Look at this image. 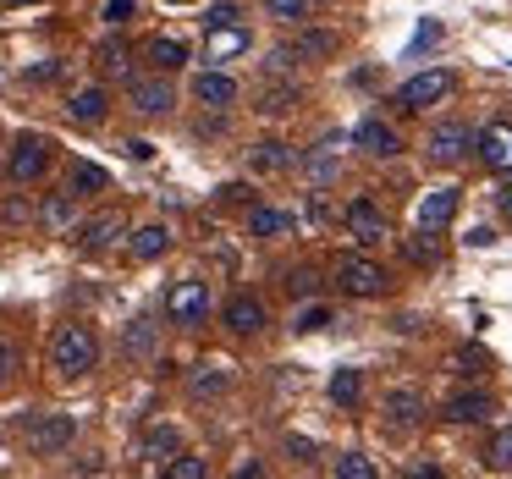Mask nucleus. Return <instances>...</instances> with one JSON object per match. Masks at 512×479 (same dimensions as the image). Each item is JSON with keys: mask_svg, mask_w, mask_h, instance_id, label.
<instances>
[{"mask_svg": "<svg viewBox=\"0 0 512 479\" xmlns=\"http://www.w3.org/2000/svg\"><path fill=\"white\" fill-rule=\"evenodd\" d=\"M94 364H100V336H94L89 325H61V331L50 336V369H56L61 380H83Z\"/></svg>", "mask_w": 512, "mask_h": 479, "instance_id": "f257e3e1", "label": "nucleus"}, {"mask_svg": "<svg viewBox=\"0 0 512 479\" xmlns=\"http://www.w3.org/2000/svg\"><path fill=\"white\" fill-rule=\"evenodd\" d=\"M331 281H336V292H342V298H358V303L386 298V287H391L386 265H380V259H369V254H336Z\"/></svg>", "mask_w": 512, "mask_h": 479, "instance_id": "f03ea898", "label": "nucleus"}, {"mask_svg": "<svg viewBox=\"0 0 512 479\" xmlns=\"http://www.w3.org/2000/svg\"><path fill=\"white\" fill-rule=\"evenodd\" d=\"M474 138H479V127H468L463 116H441V122L424 133V160H430V166H463V160L474 155Z\"/></svg>", "mask_w": 512, "mask_h": 479, "instance_id": "7ed1b4c3", "label": "nucleus"}, {"mask_svg": "<svg viewBox=\"0 0 512 479\" xmlns=\"http://www.w3.org/2000/svg\"><path fill=\"white\" fill-rule=\"evenodd\" d=\"M166 320L177 325V331H199L204 320H210V281H177V287L166 292Z\"/></svg>", "mask_w": 512, "mask_h": 479, "instance_id": "20e7f679", "label": "nucleus"}, {"mask_svg": "<svg viewBox=\"0 0 512 479\" xmlns=\"http://www.w3.org/2000/svg\"><path fill=\"white\" fill-rule=\"evenodd\" d=\"M78 441V419L72 413H34L28 419V452L34 457H61Z\"/></svg>", "mask_w": 512, "mask_h": 479, "instance_id": "39448f33", "label": "nucleus"}, {"mask_svg": "<svg viewBox=\"0 0 512 479\" xmlns=\"http://www.w3.org/2000/svg\"><path fill=\"white\" fill-rule=\"evenodd\" d=\"M452 89H457V78L446 67H430V72H413L408 83L397 89V105L402 111H430V105H441V100H452Z\"/></svg>", "mask_w": 512, "mask_h": 479, "instance_id": "423d86ee", "label": "nucleus"}, {"mask_svg": "<svg viewBox=\"0 0 512 479\" xmlns=\"http://www.w3.org/2000/svg\"><path fill=\"white\" fill-rule=\"evenodd\" d=\"M342 226H347V237H353V243H364V248H375L380 237H391L386 210H380V204L369 199V193H358V199L342 210Z\"/></svg>", "mask_w": 512, "mask_h": 479, "instance_id": "0eeeda50", "label": "nucleus"}, {"mask_svg": "<svg viewBox=\"0 0 512 479\" xmlns=\"http://www.w3.org/2000/svg\"><path fill=\"white\" fill-rule=\"evenodd\" d=\"M45 171H50V138L23 133L12 144V155H6V177H12V182H39Z\"/></svg>", "mask_w": 512, "mask_h": 479, "instance_id": "6e6552de", "label": "nucleus"}, {"mask_svg": "<svg viewBox=\"0 0 512 479\" xmlns=\"http://www.w3.org/2000/svg\"><path fill=\"white\" fill-rule=\"evenodd\" d=\"M221 325L232 336H259L270 325V309H265V298H254V292H232V298L221 303Z\"/></svg>", "mask_w": 512, "mask_h": 479, "instance_id": "1a4fd4ad", "label": "nucleus"}, {"mask_svg": "<svg viewBox=\"0 0 512 479\" xmlns=\"http://www.w3.org/2000/svg\"><path fill=\"white\" fill-rule=\"evenodd\" d=\"M127 105L138 116H166L177 105V89H171L166 72H155V78H127Z\"/></svg>", "mask_w": 512, "mask_h": 479, "instance_id": "9d476101", "label": "nucleus"}, {"mask_svg": "<svg viewBox=\"0 0 512 479\" xmlns=\"http://www.w3.org/2000/svg\"><path fill=\"white\" fill-rule=\"evenodd\" d=\"M474 155H479V166H485V171H496V177H512V122L479 127Z\"/></svg>", "mask_w": 512, "mask_h": 479, "instance_id": "9b49d317", "label": "nucleus"}, {"mask_svg": "<svg viewBox=\"0 0 512 479\" xmlns=\"http://www.w3.org/2000/svg\"><path fill=\"white\" fill-rule=\"evenodd\" d=\"M457 204H463L457 188H430L419 204H413V226H419V232H446L452 215H457Z\"/></svg>", "mask_w": 512, "mask_h": 479, "instance_id": "f8f14e48", "label": "nucleus"}, {"mask_svg": "<svg viewBox=\"0 0 512 479\" xmlns=\"http://www.w3.org/2000/svg\"><path fill=\"white\" fill-rule=\"evenodd\" d=\"M248 50H254L248 23H221V28H210V39H204V61H210V67H226V61L248 56Z\"/></svg>", "mask_w": 512, "mask_h": 479, "instance_id": "ddd939ff", "label": "nucleus"}, {"mask_svg": "<svg viewBox=\"0 0 512 479\" xmlns=\"http://www.w3.org/2000/svg\"><path fill=\"white\" fill-rule=\"evenodd\" d=\"M193 100L204 105V111H232L237 105V78L221 67H204L199 78H193Z\"/></svg>", "mask_w": 512, "mask_h": 479, "instance_id": "4468645a", "label": "nucleus"}, {"mask_svg": "<svg viewBox=\"0 0 512 479\" xmlns=\"http://www.w3.org/2000/svg\"><path fill=\"white\" fill-rule=\"evenodd\" d=\"M380 413H386L391 430H413V424L424 419V391L419 386H391L386 397H380Z\"/></svg>", "mask_w": 512, "mask_h": 479, "instance_id": "2eb2a0df", "label": "nucleus"}, {"mask_svg": "<svg viewBox=\"0 0 512 479\" xmlns=\"http://www.w3.org/2000/svg\"><path fill=\"white\" fill-rule=\"evenodd\" d=\"M127 254L138 259V265H155V259L171 254V226L166 221H144L127 232Z\"/></svg>", "mask_w": 512, "mask_h": 479, "instance_id": "dca6fc26", "label": "nucleus"}, {"mask_svg": "<svg viewBox=\"0 0 512 479\" xmlns=\"http://www.w3.org/2000/svg\"><path fill=\"white\" fill-rule=\"evenodd\" d=\"M122 232H127L122 215H116V210H100L94 221H83V226H78V248H83V254H105V248L122 243Z\"/></svg>", "mask_w": 512, "mask_h": 479, "instance_id": "f3484780", "label": "nucleus"}, {"mask_svg": "<svg viewBox=\"0 0 512 479\" xmlns=\"http://www.w3.org/2000/svg\"><path fill=\"white\" fill-rule=\"evenodd\" d=\"M67 116L78 127H100L105 116H111V94H105V83H83V89H72Z\"/></svg>", "mask_w": 512, "mask_h": 479, "instance_id": "a211bd4d", "label": "nucleus"}, {"mask_svg": "<svg viewBox=\"0 0 512 479\" xmlns=\"http://www.w3.org/2000/svg\"><path fill=\"white\" fill-rule=\"evenodd\" d=\"M353 144L364 149V155L386 160V155H397V149H402V138H397V127H391V122H380V116H364V122L353 127Z\"/></svg>", "mask_w": 512, "mask_h": 479, "instance_id": "6ab92c4d", "label": "nucleus"}, {"mask_svg": "<svg viewBox=\"0 0 512 479\" xmlns=\"http://www.w3.org/2000/svg\"><path fill=\"white\" fill-rule=\"evenodd\" d=\"M248 237H259V243H270V237H287L292 226H298V215L292 210H276V204H248Z\"/></svg>", "mask_w": 512, "mask_h": 479, "instance_id": "aec40b11", "label": "nucleus"}, {"mask_svg": "<svg viewBox=\"0 0 512 479\" xmlns=\"http://www.w3.org/2000/svg\"><path fill=\"white\" fill-rule=\"evenodd\" d=\"M490 413H496V397H490V391H457L441 408V419L446 424H485Z\"/></svg>", "mask_w": 512, "mask_h": 479, "instance_id": "412c9836", "label": "nucleus"}, {"mask_svg": "<svg viewBox=\"0 0 512 479\" xmlns=\"http://www.w3.org/2000/svg\"><path fill=\"white\" fill-rule=\"evenodd\" d=\"M248 166L265 171V177H281V171H298V149L281 144V138H265V144L248 149Z\"/></svg>", "mask_w": 512, "mask_h": 479, "instance_id": "4be33fe9", "label": "nucleus"}, {"mask_svg": "<svg viewBox=\"0 0 512 479\" xmlns=\"http://www.w3.org/2000/svg\"><path fill=\"white\" fill-rule=\"evenodd\" d=\"M177 452H182V430H177V424H155V430H144V441H138V457L155 463V468H166Z\"/></svg>", "mask_w": 512, "mask_h": 479, "instance_id": "5701e85b", "label": "nucleus"}, {"mask_svg": "<svg viewBox=\"0 0 512 479\" xmlns=\"http://www.w3.org/2000/svg\"><path fill=\"white\" fill-rule=\"evenodd\" d=\"M155 347H160V325L149 320V314H138V320L122 331V358L144 364V358H155Z\"/></svg>", "mask_w": 512, "mask_h": 479, "instance_id": "b1692460", "label": "nucleus"}, {"mask_svg": "<svg viewBox=\"0 0 512 479\" xmlns=\"http://www.w3.org/2000/svg\"><path fill=\"white\" fill-rule=\"evenodd\" d=\"M298 166H303V177H309L314 188H331L336 171H342V166H336V144H331V138H325V144H314L309 155H298Z\"/></svg>", "mask_w": 512, "mask_h": 479, "instance_id": "393cba45", "label": "nucleus"}, {"mask_svg": "<svg viewBox=\"0 0 512 479\" xmlns=\"http://www.w3.org/2000/svg\"><path fill=\"white\" fill-rule=\"evenodd\" d=\"M105 188H111V171L105 166H94V160H78V166H72V177H67L72 199H94V193H105Z\"/></svg>", "mask_w": 512, "mask_h": 479, "instance_id": "a878e982", "label": "nucleus"}, {"mask_svg": "<svg viewBox=\"0 0 512 479\" xmlns=\"http://www.w3.org/2000/svg\"><path fill=\"white\" fill-rule=\"evenodd\" d=\"M188 391H193V397H226V391H232V369L199 364V369L188 375Z\"/></svg>", "mask_w": 512, "mask_h": 479, "instance_id": "bb28decb", "label": "nucleus"}, {"mask_svg": "<svg viewBox=\"0 0 512 479\" xmlns=\"http://www.w3.org/2000/svg\"><path fill=\"white\" fill-rule=\"evenodd\" d=\"M39 221H45L50 232H72V226H78V199H72V193H50Z\"/></svg>", "mask_w": 512, "mask_h": 479, "instance_id": "cd10ccee", "label": "nucleus"}, {"mask_svg": "<svg viewBox=\"0 0 512 479\" xmlns=\"http://www.w3.org/2000/svg\"><path fill=\"white\" fill-rule=\"evenodd\" d=\"M325 391H331L336 408H358V402H364V369H336Z\"/></svg>", "mask_w": 512, "mask_h": 479, "instance_id": "c85d7f7f", "label": "nucleus"}, {"mask_svg": "<svg viewBox=\"0 0 512 479\" xmlns=\"http://www.w3.org/2000/svg\"><path fill=\"white\" fill-rule=\"evenodd\" d=\"M149 61H155V72H182L188 67V45L182 39H149Z\"/></svg>", "mask_w": 512, "mask_h": 479, "instance_id": "c756f323", "label": "nucleus"}, {"mask_svg": "<svg viewBox=\"0 0 512 479\" xmlns=\"http://www.w3.org/2000/svg\"><path fill=\"white\" fill-rule=\"evenodd\" d=\"M298 100H303L298 83H270V89L259 94V111H265V116H287V111H298Z\"/></svg>", "mask_w": 512, "mask_h": 479, "instance_id": "7c9ffc66", "label": "nucleus"}, {"mask_svg": "<svg viewBox=\"0 0 512 479\" xmlns=\"http://www.w3.org/2000/svg\"><path fill=\"white\" fill-rule=\"evenodd\" d=\"M485 468L490 474H512V424H501V430L485 441Z\"/></svg>", "mask_w": 512, "mask_h": 479, "instance_id": "2f4dec72", "label": "nucleus"}, {"mask_svg": "<svg viewBox=\"0 0 512 479\" xmlns=\"http://www.w3.org/2000/svg\"><path fill=\"white\" fill-rule=\"evenodd\" d=\"M331 320H336L331 303H303V309L292 314V331H298V336H314V331H325Z\"/></svg>", "mask_w": 512, "mask_h": 479, "instance_id": "473e14b6", "label": "nucleus"}, {"mask_svg": "<svg viewBox=\"0 0 512 479\" xmlns=\"http://www.w3.org/2000/svg\"><path fill=\"white\" fill-rule=\"evenodd\" d=\"M94 61H100L105 78H127V45L122 39H105V45L94 50Z\"/></svg>", "mask_w": 512, "mask_h": 479, "instance_id": "72a5a7b5", "label": "nucleus"}, {"mask_svg": "<svg viewBox=\"0 0 512 479\" xmlns=\"http://www.w3.org/2000/svg\"><path fill=\"white\" fill-rule=\"evenodd\" d=\"M435 237H441V232H419V237L408 243V259H413V265H424V270L441 265V243H435Z\"/></svg>", "mask_w": 512, "mask_h": 479, "instance_id": "f704fd0d", "label": "nucleus"}, {"mask_svg": "<svg viewBox=\"0 0 512 479\" xmlns=\"http://www.w3.org/2000/svg\"><path fill=\"white\" fill-rule=\"evenodd\" d=\"M265 12L276 17V23L303 28V23H309V0H265Z\"/></svg>", "mask_w": 512, "mask_h": 479, "instance_id": "c9c22d12", "label": "nucleus"}, {"mask_svg": "<svg viewBox=\"0 0 512 479\" xmlns=\"http://www.w3.org/2000/svg\"><path fill=\"white\" fill-rule=\"evenodd\" d=\"M336 479H375V463L364 452H336Z\"/></svg>", "mask_w": 512, "mask_h": 479, "instance_id": "e433bc0d", "label": "nucleus"}, {"mask_svg": "<svg viewBox=\"0 0 512 479\" xmlns=\"http://www.w3.org/2000/svg\"><path fill=\"white\" fill-rule=\"evenodd\" d=\"M210 474V463H204V457H193V452H177L166 463V479H204Z\"/></svg>", "mask_w": 512, "mask_h": 479, "instance_id": "4c0bfd02", "label": "nucleus"}, {"mask_svg": "<svg viewBox=\"0 0 512 479\" xmlns=\"http://www.w3.org/2000/svg\"><path fill=\"white\" fill-rule=\"evenodd\" d=\"M292 50H298V56H331V50H336V34H331V28H309V34H303Z\"/></svg>", "mask_w": 512, "mask_h": 479, "instance_id": "58836bf2", "label": "nucleus"}, {"mask_svg": "<svg viewBox=\"0 0 512 479\" xmlns=\"http://www.w3.org/2000/svg\"><path fill=\"white\" fill-rule=\"evenodd\" d=\"M457 375H485V353H479V347H463V353H457Z\"/></svg>", "mask_w": 512, "mask_h": 479, "instance_id": "ea45409f", "label": "nucleus"}, {"mask_svg": "<svg viewBox=\"0 0 512 479\" xmlns=\"http://www.w3.org/2000/svg\"><path fill=\"white\" fill-rule=\"evenodd\" d=\"M237 17H243V12H237L232 0H221V6H210V12H204V28H221V23H237Z\"/></svg>", "mask_w": 512, "mask_h": 479, "instance_id": "a19ab883", "label": "nucleus"}, {"mask_svg": "<svg viewBox=\"0 0 512 479\" xmlns=\"http://www.w3.org/2000/svg\"><path fill=\"white\" fill-rule=\"evenodd\" d=\"M127 17H133V0H105V23L111 28H122Z\"/></svg>", "mask_w": 512, "mask_h": 479, "instance_id": "79ce46f5", "label": "nucleus"}, {"mask_svg": "<svg viewBox=\"0 0 512 479\" xmlns=\"http://www.w3.org/2000/svg\"><path fill=\"white\" fill-rule=\"evenodd\" d=\"M287 452L298 457V463H314V441H303V435H287Z\"/></svg>", "mask_w": 512, "mask_h": 479, "instance_id": "37998d69", "label": "nucleus"}, {"mask_svg": "<svg viewBox=\"0 0 512 479\" xmlns=\"http://www.w3.org/2000/svg\"><path fill=\"white\" fill-rule=\"evenodd\" d=\"M496 215H501V221H512V177L496 188Z\"/></svg>", "mask_w": 512, "mask_h": 479, "instance_id": "c03bdc74", "label": "nucleus"}, {"mask_svg": "<svg viewBox=\"0 0 512 479\" xmlns=\"http://www.w3.org/2000/svg\"><path fill=\"white\" fill-rule=\"evenodd\" d=\"M12 369H17V353H12V342H0V386L12 380Z\"/></svg>", "mask_w": 512, "mask_h": 479, "instance_id": "a18cd8bd", "label": "nucleus"}, {"mask_svg": "<svg viewBox=\"0 0 512 479\" xmlns=\"http://www.w3.org/2000/svg\"><path fill=\"white\" fill-rule=\"evenodd\" d=\"M56 78H61V61H45V67L28 72V83H56Z\"/></svg>", "mask_w": 512, "mask_h": 479, "instance_id": "49530a36", "label": "nucleus"}, {"mask_svg": "<svg viewBox=\"0 0 512 479\" xmlns=\"http://www.w3.org/2000/svg\"><path fill=\"white\" fill-rule=\"evenodd\" d=\"M287 292H298V298H309V292H314V276H309V270H298V276H287Z\"/></svg>", "mask_w": 512, "mask_h": 479, "instance_id": "de8ad7c7", "label": "nucleus"}, {"mask_svg": "<svg viewBox=\"0 0 512 479\" xmlns=\"http://www.w3.org/2000/svg\"><path fill=\"white\" fill-rule=\"evenodd\" d=\"M221 204H248V188H243V182H226V188H221Z\"/></svg>", "mask_w": 512, "mask_h": 479, "instance_id": "09e8293b", "label": "nucleus"}, {"mask_svg": "<svg viewBox=\"0 0 512 479\" xmlns=\"http://www.w3.org/2000/svg\"><path fill=\"white\" fill-rule=\"evenodd\" d=\"M265 474V463H254V457H248V463H237V479H259Z\"/></svg>", "mask_w": 512, "mask_h": 479, "instance_id": "8fccbe9b", "label": "nucleus"}, {"mask_svg": "<svg viewBox=\"0 0 512 479\" xmlns=\"http://www.w3.org/2000/svg\"><path fill=\"white\" fill-rule=\"evenodd\" d=\"M6 6H34V0H6Z\"/></svg>", "mask_w": 512, "mask_h": 479, "instance_id": "3c124183", "label": "nucleus"}]
</instances>
